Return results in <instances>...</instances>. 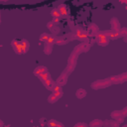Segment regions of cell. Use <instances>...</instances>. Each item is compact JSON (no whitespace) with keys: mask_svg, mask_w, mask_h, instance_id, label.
<instances>
[{"mask_svg":"<svg viewBox=\"0 0 127 127\" xmlns=\"http://www.w3.org/2000/svg\"><path fill=\"white\" fill-rule=\"evenodd\" d=\"M96 42L100 45V46H106L108 44V38L105 36L102 32H98L97 35H96Z\"/></svg>","mask_w":127,"mask_h":127,"instance_id":"1","label":"cell"},{"mask_svg":"<svg viewBox=\"0 0 127 127\" xmlns=\"http://www.w3.org/2000/svg\"><path fill=\"white\" fill-rule=\"evenodd\" d=\"M58 10L60 11V13H61L62 16H64V17H69V15H70V9H69V7H68L67 5L61 4V5L58 7Z\"/></svg>","mask_w":127,"mask_h":127,"instance_id":"2","label":"cell"},{"mask_svg":"<svg viewBox=\"0 0 127 127\" xmlns=\"http://www.w3.org/2000/svg\"><path fill=\"white\" fill-rule=\"evenodd\" d=\"M102 33L108 38V40H109V39L114 40V39H117V38L120 37V35H119L118 32H115V31H113V30H112V31H104V32H102Z\"/></svg>","mask_w":127,"mask_h":127,"instance_id":"3","label":"cell"},{"mask_svg":"<svg viewBox=\"0 0 127 127\" xmlns=\"http://www.w3.org/2000/svg\"><path fill=\"white\" fill-rule=\"evenodd\" d=\"M111 25H112V29L113 31L115 32H118L119 29H120V25H119V22H118V20L116 19V18H113L111 20Z\"/></svg>","mask_w":127,"mask_h":127,"instance_id":"4","label":"cell"},{"mask_svg":"<svg viewBox=\"0 0 127 127\" xmlns=\"http://www.w3.org/2000/svg\"><path fill=\"white\" fill-rule=\"evenodd\" d=\"M48 71H47V68H45V67H39V68H37L36 70H35V71H34V73L37 76V77H40V76H42L43 73H45V72H47Z\"/></svg>","mask_w":127,"mask_h":127,"instance_id":"5","label":"cell"},{"mask_svg":"<svg viewBox=\"0 0 127 127\" xmlns=\"http://www.w3.org/2000/svg\"><path fill=\"white\" fill-rule=\"evenodd\" d=\"M105 81H97V82H95L92 84V88H100V87H107L108 86V83H104Z\"/></svg>","mask_w":127,"mask_h":127,"instance_id":"6","label":"cell"},{"mask_svg":"<svg viewBox=\"0 0 127 127\" xmlns=\"http://www.w3.org/2000/svg\"><path fill=\"white\" fill-rule=\"evenodd\" d=\"M56 41H57V39H56V37L54 36V35H49V37H48V39H47V44L49 45V46H51V45H53V44H55L56 43Z\"/></svg>","mask_w":127,"mask_h":127,"instance_id":"7","label":"cell"},{"mask_svg":"<svg viewBox=\"0 0 127 127\" xmlns=\"http://www.w3.org/2000/svg\"><path fill=\"white\" fill-rule=\"evenodd\" d=\"M48 125L50 126V127H64L61 123H59V122H57L56 120H54V119H52V120H50L49 122H48Z\"/></svg>","mask_w":127,"mask_h":127,"instance_id":"8","label":"cell"},{"mask_svg":"<svg viewBox=\"0 0 127 127\" xmlns=\"http://www.w3.org/2000/svg\"><path fill=\"white\" fill-rule=\"evenodd\" d=\"M102 124H103V123H102V121L95 119V120H93V121H91V122H90L89 127H100Z\"/></svg>","mask_w":127,"mask_h":127,"instance_id":"9","label":"cell"},{"mask_svg":"<svg viewBox=\"0 0 127 127\" xmlns=\"http://www.w3.org/2000/svg\"><path fill=\"white\" fill-rule=\"evenodd\" d=\"M51 15L54 17V18H60L62 15L60 13V11L58 10V8H55V9H53L52 10V12H51Z\"/></svg>","mask_w":127,"mask_h":127,"instance_id":"10","label":"cell"},{"mask_svg":"<svg viewBox=\"0 0 127 127\" xmlns=\"http://www.w3.org/2000/svg\"><path fill=\"white\" fill-rule=\"evenodd\" d=\"M87 95V91L84 90V89H79L78 91H77V97H79V98H82V97H84Z\"/></svg>","mask_w":127,"mask_h":127,"instance_id":"11","label":"cell"},{"mask_svg":"<svg viewBox=\"0 0 127 127\" xmlns=\"http://www.w3.org/2000/svg\"><path fill=\"white\" fill-rule=\"evenodd\" d=\"M21 45H22V47H23V49H24V51L26 53L28 51V49H29V43L26 40H23V41H21Z\"/></svg>","mask_w":127,"mask_h":127,"instance_id":"12","label":"cell"},{"mask_svg":"<svg viewBox=\"0 0 127 127\" xmlns=\"http://www.w3.org/2000/svg\"><path fill=\"white\" fill-rule=\"evenodd\" d=\"M57 99H58V97L56 96V95L53 93V94H51L50 96H49V98H48V101L49 102H51V103H54V102H56L57 101Z\"/></svg>","mask_w":127,"mask_h":127,"instance_id":"13","label":"cell"},{"mask_svg":"<svg viewBox=\"0 0 127 127\" xmlns=\"http://www.w3.org/2000/svg\"><path fill=\"white\" fill-rule=\"evenodd\" d=\"M48 37H49V35H48L47 33H44V34H42V35L40 36V41H41V42H45V41H47Z\"/></svg>","mask_w":127,"mask_h":127,"instance_id":"14","label":"cell"},{"mask_svg":"<svg viewBox=\"0 0 127 127\" xmlns=\"http://www.w3.org/2000/svg\"><path fill=\"white\" fill-rule=\"evenodd\" d=\"M66 39H64V38H62V39H59V40H57L56 41V44H58V45H63V44H66L67 43V41H65Z\"/></svg>","mask_w":127,"mask_h":127,"instance_id":"15","label":"cell"},{"mask_svg":"<svg viewBox=\"0 0 127 127\" xmlns=\"http://www.w3.org/2000/svg\"><path fill=\"white\" fill-rule=\"evenodd\" d=\"M52 31H53V33H54V34H58V33H59V31H60V29H59L58 27H56V26H55L54 28L52 29Z\"/></svg>","mask_w":127,"mask_h":127,"instance_id":"16","label":"cell"},{"mask_svg":"<svg viewBox=\"0 0 127 127\" xmlns=\"http://www.w3.org/2000/svg\"><path fill=\"white\" fill-rule=\"evenodd\" d=\"M47 27H48L49 29H51V30H52L53 28L55 27V25H54V23H53V22H49V23L47 24Z\"/></svg>","mask_w":127,"mask_h":127,"instance_id":"17","label":"cell"},{"mask_svg":"<svg viewBox=\"0 0 127 127\" xmlns=\"http://www.w3.org/2000/svg\"><path fill=\"white\" fill-rule=\"evenodd\" d=\"M75 127H87V124H84V123H78V124H76Z\"/></svg>","mask_w":127,"mask_h":127,"instance_id":"18","label":"cell"},{"mask_svg":"<svg viewBox=\"0 0 127 127\" xmlns=\"http://www.w3.org/2000/svg\"><path fill=\"white\" fill-rule=\"evenodd\" d=\"M123 127H127V125H124V126H123Z\"/></svg>","mask_w":127,"mask_h":127,"instance_id":"19","label":"cell"}]
</instances>
